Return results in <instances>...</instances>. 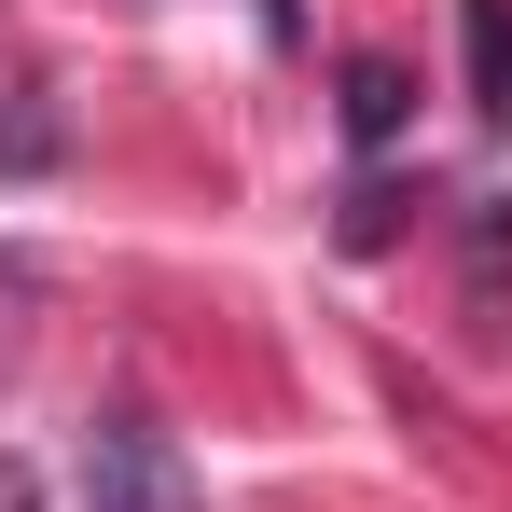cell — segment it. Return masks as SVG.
Listing matches in <instances>:
<instances>
[{"instance_id":"1","label":"cell","mask_w":512,"mask_h":512,"mask_svg":"<svg viewBox=\"0 0 512 512\" xmlns=\"http://www.w3.org/2000/svg\"><path fill=\"white\" fill-rule=\"evenodd\" d=\"M84 512H194V471L153 416H97L84 429Z\"/></svg>"},{"instance_id":"2","label":"cell","mask_w":512,"mask_h":512,"mask_svg":"<svg viewBox=\"0 0 512 512\" xmlns=\"http://www.w3.org/2000/svg\"><path fill=\"white\" fill-rule=\"evenodd\" d=\"M457 56H471V111L512 125V0H457Z\"/></svg>"},{"instance_id":"3","label":"cell","mask_w":512,"mask_h":512,"mask_svg":"<svg viewBox=\"0 0 512 512\" xmlns=\"http://www.w3.org/2000/svg\"><path fill=\"white\" fill-rule=\"evenodd\" d=\"M402 111H416V70H402V56H346V139H360V153H388Z\"/></svg>"},{"instance_id":"4","label":"cell","mask_w":512,"mask_h":512,"mask_svg":"<svg viewBox=\"0 0 512 512\" xmlns=\"http://www.w3.org/2000/svg\"><path fill=\"white\" fill-rule=\"evenodd\" d=\"M56 153H70V125H56V97L28 84V97H14V111H0V167H14V180H42V167H56Z\"/></svg>"},{"instance_id":"5","label":"cell","mask_w":512,"mask_h":512,"mask_svg":"<svg viewBox=\"0 0 512 512\" xmlns=\"http://www.w3.org/2000/svg\"><path fill=\"white\" fill-rule=\"evenodd\" d=\"M402 208H416L402 180H360V194H346V250H388V236H402Z\"/></svg>"}]
</instances>
